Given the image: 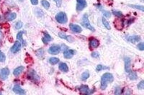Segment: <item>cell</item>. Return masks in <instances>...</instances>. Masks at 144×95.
Segmentation results:
<instances>
[{
    "label": "cell",
    "instance_id": "obj_1",
    "mask_svg": "<svg viewBox=\"0 0 144 95\" xmlns=\"http://www.w3.org/2000/svg\"><path fill=\"white\" fill-rule=\"evenodd\" d=\"M114 80L113 75L111 73H105L102 76L101 80V89L104 90L106 89L109 84L111 83Z\"/></svg>",
    "mask_w": 144,
    "mask_h": 95
},
{
    "label": "cell",
    "instance_id": "obj_2",
    "mask_svg": "<svg viewBox=\"0 0 144 95\" xmlns=\"http://www.w3.org/2000/svg\"><path fill=\"white\" fill-rule=\"evenodd\" d=\"M82 24L84 27H86V28L89 29L92 32H94L95 31L94 27H93L92 26H91V23L88 19V16L87 14H85L83 16Z\"/></svg>",
    "mask_w": 144,
    "mask_h": 95
},
{
    "label": "cell",
    "instance_id": "obj_3",
    "mask_svg": "<svg viewBox=\"0 0 144 95\" xmlns=\"http://www.w3.org/2000/svg\"><path fill=\"white\" fill-rule=\"evenodd\" d=\"M79 92L84 95H91L95 91L94 89H91L87 85H82L79 88Z\"/></svg>",
    "mask_w": 144,
    "mask_h": 95
},
{
    "label": "cell",
    "instance_id": "obj_4",
    "mask_svg": "<svg viewBox=\"0 0 144 95\" xmlns=\"http://www.w3.org/2000/svg\"><path fill=\"white\" fill-rule=\"evenodd\" d=\"M55 19L57 21L61 24H65L67 21V17L65 13L60 12L57 13L55 16Z\"/></svg>",
    "mask_w": 144,
    "mask_h": 95
},
{
    "label": "cell",
    "instance_id": "obj_5",
    "mask_svg": "<svg viewBox=\"0 0 144 95\" xmlns=\"http://www.w3.org/2000/svg\"><path fill=\"white\" fill-rule=\"evenodd\" d=\"M76 1H77L76 10L78 11H81L87 7V3L86 0H76Z\"/></svg>",
    "mask_w": 144,
    "mask_h": 95
},
{
    "label": "cell",
    "instance_id": "obj_6",
    "mask_svg": "<svg viewBox=\"0 0 144 95\" xmlns=\"http://www.w3.org/2000/svg\"><path fill=\"white\" fill-rule=\"evenodd\" d=\"M10 73V71L8 68H4L2 69L0 71V78L2 80H5L7 79Z\"/></svg>",
    "mask_w": 144,
    "mask_h": 95
},
{
    "label": "cell",
    "instance_id": "obj_7",
    "mask_svg": "<svg viewBox=\"0 0 144 95\" xmlns=\"http://www.w3.org/2000/svg\"><path fill=\"white\" fill-rule=\"evenodd\" d=\"M60 50H61V49L60 46H52L49 48V49L48 50V52L50 54L56 55L60 53Z\"/></svg>",
    "mask_w": 144,
    "mask_h": 95
},
{
    "label": "cell",
    "instance_id": "obj_8",
    "mask_svg": "<svg viewBox=\"0 0 144 95\" xmlns=\"http://www.w3.org/2000/svg\"><path fill=\"white\" fill-rule=\"evenodd\" d=\"M125 70L126 72L129 73L131 71V59L129 57H126L124 59Z\"/></svg>",
    "mask_w": 144,
    "mask_h": 95
},
{
    "label": "cell",
    "instance_id": "obj_9",
    "mask_svg": "<svg viewBox=\"0 0 144 95\" xmlns=\"http://www.w3.org/2000/svg\"><path fill=\"white\" fill-rule=\"evenodd\" d=\"M21 44L19 41H16L15 43L11 48V51L13 53H16L18 52L21 50Z\"/></svg>",
    "mask_w": 144,
    "mask_h": 95
},
{
    "label": "cell",
    "instance_id": "obj_10",
    "mask_svg": "<svg viewBox=\"0 0 144 95\" xmlns=\"http://www.w3.org/2000/svg\"><path fill=\"white\" fill-rule=\"evenodd\" d=\"M99 41L98 39L94 38H92L90 39L89 42V46L90 48L92 49H94L98 48L99 46Z\"/></svg>",
    "mask_w": 144,
    "mask_h": 95
},
{
    "label": "cell",
    "instance_id": "obj_11",
    "mask_svg": "<svg viewBox=\"0 0 144 95\" xmlns=\"http://www.w3.org/2000/svg\"><path fill=\"white\" fill-rule=\"evenodd\" d=\"M69 27L72 31L76 32V33H80L82 31V29L81 27L80 26L77 24H70Z\"/></svg>",
    "mask_w": 144,
    "mask_h": 95
},
{
    "label": "cell",
    "instance_id": "obj_12",
    "mask_svg": "<svg viewBox=\"0 0 144 95\" xmlns=\"http://www.w3.org/2000/svg\"><path fill=\"white\" fill-rule=\"evenodd\" d=\"M13 91L16 93L24 95L25 93V92L23 89L21 88V87L19 85H16L14 86L13 88Z\"/></svg>",
    "mask_w": 144,
    "mask_h": 95
},
{
    "label": "cell",
    "instance_id": "obj_13",
    "mask_svg": "<svg viewBox=\"0 0 144 95\" xmlns=\"http://www.w3.org/2000/svg\"><path fill=\"white\" fill-rule=\"evenodd\" d=\"M75 54V51L73 50H67L64 52V57L66 59H70Z\"/></svg>",
    "mask_w": 144,
    "mask_h": 95
},
{
    "label": "cell",
    "instance_id": "obj_14",
    "mask_svg": "<svg viewBox=\"0 0 144 95\" xmlns=\"http://www.w3.org/2000/svg\"><path fill=\"white\" fill-rule=\"evenodd\" d=\"M141 38L139 36H129L128 38V40L132 43H135L140 41Z\"/></svg>",
    "mask_w": 144,
    "mask_h": 95
},
{
    "label": "cell",
    "instance_id": "obj_15",
    "mask_svg": "<svg viewBox=\"0 0 144 95\" xmlns=\"http://www.w3.org/2000/svg\"><path fill=\"white\" fill-rule=\"evenodd\" d=\"M28 75H29V78H30L31 80H33L35 82H37L39 81V77L36 75V72L34 70L30 71L29 73H28Z\"/></svg>",
    "mask_w": 144,
    "mask_h": 95
},
{
    "label": "cell",
    "instance_id": "obj_16",
    "mask_svg": "<svg viewBox=\"0 0 144 95\" xmlns=\"http://www.w3.org/2000/svg\"><path fill=\"white\" fill-rule=\"evenodd\" d=\"M59 36L62 39H66L69 42H72L73 41V38L71 36H66L65 34L62 32H60L59 33Z\"/></svg>",
    "mask_w": 144,
    "mask_h": 95
},
{
    "label": "cell",
    "instance_id": "obj_17",
    "mask_svg": "<svg viewBox=\"0 0 144 95\" xmlns=\"http://www.w3.org/2000/svg\"><path fill=\"white\" fill-rule=\"evenodd\" d=\"M51 36L47 33H44V36L42 38V41L45 44H48V42L52 40Z\"/></svg>",
    "mask_w": 144,
    "mask_h": 95
},
{
    "label": "cell",
    "instance_id": "obj_18",
    "mask_svg": "<svg viewBox=\"0 0 144 95\" xmlns=\"http://www.w3.org/2000/svg\"><path fill=\"white\" fill-rule=\"evenodd\" d=\"M24 70V67L22 66H19L14 70L13 74L15 76H18Z\"/></svg>",
    "mask_w": 144,
    "mask_h": 95
},
{
    "label": "cell",
    "instance_id": "obj_19",
    "mask_svg": "<svg viewBox=\"0 0 144 95\" xmlns=\"http://www.w3.org/2000/svg\"><path fill=\"white\" fill-rule=\"evenodd\" d=\"M59 69L64 72H67L68 71V67L65 63H60L59 66Z\"/></svg>",
    "mask_w": 144,
    "mask_h": 95
},
{
    "label": "cell",
    "instance_id": "obj_20",
    "mask_svg": "<svg viewBox=\"0 0 144 95\" xmlns=\"http://www.w3.org/2000/svg\"><path fill=\"white\" fill-rule=\"evenodd\" d=\"M115 26L117 29H122L123 27V22L122 21H118L117 20V21H115L114 23Z\"/></svg>",
    "mask_w": 144,
    "mask_h": 95
},
{
    "label": "cell",
    "instance_id": "obj_21",
    "mask_svg": "<svg viewBox=\"0 0 144 95\" xmlns=\"http://www.w3.org/2000/svg\"><path fill=\"white\" fill-rule=\"evenodd\" d=\"M129 77L130 80H132V81H134V80H136L137 79V73L131 71L129 73Z\"/></svg>",
    "mask_w": 144,
    "mask_h": 95
},
{
    "label": "cell",
    "instance_id": "obj_22",
    "mask_svg": "<svg viewBox=\"0 0 144 95\" xmlns=\"http://www.w3.org/2000/svg\"><path fill=\"white\" fill-rule=\"evenodd\" d=\"M17 17V14L14 12L9 14L7 17V20L9 21H13Z\"/></svg>",
    "mask_w": 144,
    "mask_h": 95
},
{
    "label": "cell",
    "instance_id": "obj_23",
    "mask_svg": "<svg viewBox=\"0 0 144 95\" xmlns=\"http://www.w3.org/2000/svg\"><path fill=\"white\" fill-rule=\"evenodd\" d=\"M90 73L88 71H86L84 72V73H82V76H81V79L83 81H86L87 80L88 78L89 77Z\"/></svg>",
    "mask_w": 144,
    "mask_h": 95
},
{
    "label": "cell",
    "instance_id": "obj_24",
    "mask_svg": "<svg viewBox=\"0 0 144 95\" xmlns=\"http://www.w3.org/2000/svg\"><path fill=\"white\" fill-rule=\"evenodd\" d=\"M102 22H103V25L105 26V27L106 28V29L108 30H110L111 29V27L110 26V24L104 17H103Z\"/></svg>",
    "mask_w": 144,
    "mask_h": 95
},
{
    "label": "cell",
    "instance_id": "obj_25",
    "mask_svg": "<svg viewBox=\"0 0 144 95\" xmlns=\"http://www.w3.org/2000/svg\"><path fill=\"white\" fill-rule=\"evenodd\" d=\"M129 7L134 9H137L141 11L142 12H144V8L143 6L142 5H129Z\"/></svg>",
    "mask_w": 144,
    "mask_h": 95
},
{
    "label": "cell",
    "instance_id": "obj_26",
    "mask_svg": "<svg viewBox=\"0 0 144 95\" xmlns=\"http://www.w3.org/2000/svg\"><path fill=\"white\" fill-rule=\"evenodd\" d=\"M109 69V68L108 67L103 66L102 65H98L96 67V70L97 71H100L102 70H108Z\"/></svg>",
    "mask_w": 144,
    "mask_h": 95
},
{
    "label": "cell",
    "instance_id": "obj_27",
    "mask_svg": "<svg viewBox=\"0 0 144 95\" xmlns=\"http://www.w3.org/2000/svg\"><path fill=\"white\" fill-rule=\"evenodd\" d=\"M41 4L43 7L46 9H49V8L50 7V3L46 0H42L41 2Z\"/></svg>",
    "mask_w": 144,
    "mask_h": 95
},
{
    "label": "cell",
    "instance_id": "obj_28",
    "mask_svg": "<svg viewBox=\"0 0 144 95\" xmlns=\"http://www.w3.org/2000/svg\"><path fill=\"white\" fill-rule=\"evenodd\" d=\"M23 32L22 31H21L17 34V39H19L20 41H21V42L24 45V41L23 39Z\"/></svg>",
    "mask_w": 144,
    "mask_h": 95
},
{
    "label": "cell",
    "instance_id": "obj_29",
    "mask_svg": "<svg viewBox=\"0 0 144 95\" xmlns=\"http://www.w3.org/2000/svg\"><path fill=\"white\" fill-rule=\"evenodd\" d=\"M60 61V59L57 58H51L49 59L50 63L52 65H55Z\"/></svg>",
    "mask_w": 144,
    "mask_h": 95
},
{
    "label": "cell",
    "instance_id": "obj_30",
    "mask_svg": "<svg viewBox=\"0 0 144 95\" xmlns=\"http://www.w3.org/2000/svg\"><path fill=\"white\" fill-rule=\"evenodd\" d=\"M102 13H103L104 15L107 17V18H110L111 17V13L109 11H107L105 10L104 9H101Z\"/></svg>",
    "mask_w": 144,
    "mask_h": 95
},
{
    "label": "cell",
    "instance_id": "obj_31",
    "mask_svg": "<svg viewBox=\"0 0 144 95\" xmlns=\"http://www.w3.org/2000/svg\"><path fill=\"white\" fill-rule=\"evenodd\" d=\"M112 12L114 15L118 17H121L123 15V14L122 13V12L119 11L114 10L112 11Z\"/></svg>",
    "mask_w": 144,
    "mask_h": 95
},
{
    "label": "cell",
    "instance_id": "obj_32",
    "mask_svg": "<svg viewBox=\"0 0 144 95\" xmlns=\"http://www.w3.org/2000/svg\"><path fill=\"white\" fill-rule=\"evenodd\" d=\"M6 59L5 54L0 51V62H4Z\"/></svg>",
    "mask_w": 144,
    "mask_h": 95
},
{
    "label": "cell",
    "instance_id": "obj_33",
    "mask_svg": "<svg viewBox=\"0 0 144 95\" xmlns=\"http://www.w3.org/2000/svg\"><path fill=\"white\" fill-rule=\"evenodd\" d=\"M137 88L139 89H143L144 88V80L141 81L137 85Z\"/></svg>",
    "mask_w": 144,
    "mask_h": 95
},
{
    "label": "cell",
    "instance_id": "obj_34",
    "mask_svg": "<svg viewBox=\"0 0 144 95\" xmlns=\"http://www.w3.org/2000/svg\"><path fill=\"white\" fill-rule=\"evenodd\" d=\"M23 23L21 21H18L16 24L15 28L17 29H19L22 27Z\"/></svg>",
    "mask_w": 144,
    "mask_h": 95
},
{
    "label": "cell",
    "instance_id": "obj_35",
    "mask_svg": "<svg viewBox=\"0 0 144 95\" xmlns=\"http://www.w3.org/2000/svg\"><path fill=\"white\" fill-rule=\"evenodd\" d=\"M137 48L140 51H144V42H140L139 44L137 45Z\"/></svg>",
    "mask_w": 144,
    "mask_h": 95
},
{
    "label": "cell",
    "instance_id": "obj_36",
    "mask_svg": "<svg viewBox=\"0 0 144 95\" xmlns=\"http://www.w3.org/2000/svg\"><path fill=\"white\" fill-rule=\"evenodd\" d=\"M122 90L121 88L119 87H117L115 89V95H121L122 94Z\"/></svg>",
    "mask_w": 144,
    "mask_h": 95
},
{
    "label": "cell",
    "instance_id": "obj_37",
    "mask_svg": "<svg viewBox=\"0 0 144 95\" xmlns=\"http://www.w3.org/2000/svg\"><path fill=\"white\" fill-rule=\"evenodd\" d=\"M91 56L93 58H98L99 57V53H98V52L95 51V52H93L91 54Z\"/></svg>",
    "mask_w": 144,
    "mask_h": 95
},
{
    "label": "cell",
    "instance_id": "obj_38",
    "mask_svg": "<svg viewBox=\"0 0 144 95\" xmlns=\"http://www.w3.org/2000/svg\"><path fill=\"white\" fill-rule=\"evenodd\" d=\"M55 3H56V5L58 7H60L62 4V0H53Z\"/></svg>",
    "mask_w": 144,
    "mask_h": 95
},
{
    "label": "cell",
    "instance_id": "obj_39",
    "mask_svg": "<svg viewBox=\"0 0 144 95\" xmlns=\"http://www.w3.org/2000/svg\"><path fill=\"white\" fill-rule=\"evenodd\" d=\"M36 54H37V56H40V57H42L43 56V54H44V51L42 49L39 50L37 51V52Z\"/></svg>",
    "mask_w": 144,
    "mask_h": 95
},
{
    "label": "cell",
    "instance_id": "obj_40",
    "mask_svg": "<svg viewBox=\"0 0 144 95\" xmlns=\"http://www.w3.org/2000/svg\"><path fill=\"white\" fill-rule=\"evenodd\" d=\"M30 1L33 5H37L38 4V0H30Z\"/></svg>",
    "mask_w": 144,
    "mask_h": 95
},
{
    "label": "cell",
    "instance_id": "obj_41",
    "mask_svg": "<svg viewBox=\"0 0 144 95\" xmlns=\"http://www.w3.org/2000/svg\"><path fill=\"white\" fill-rule=\"evenodd\" d=\"M3 35L1 31L0 30V42H1V41H2V40L3 39Z\"/></svg>",
    "mask_w": 144,
    "mask_h": 95
},
{
    "label": "cell",
    "instance_id": "obj_42",
    "mask_svg": "<svg viewBox=\"0 0 144 95\" xmlns=\"http://www.w3.org/2000/svg\"><path fill=\"white\" fill-rule=\"evenodd\" d=\"M1 94H2V93H0V95H1Z\"/></svg>",
    "mask_w": 144,
    "mask_h": 95
}]
</instances>
